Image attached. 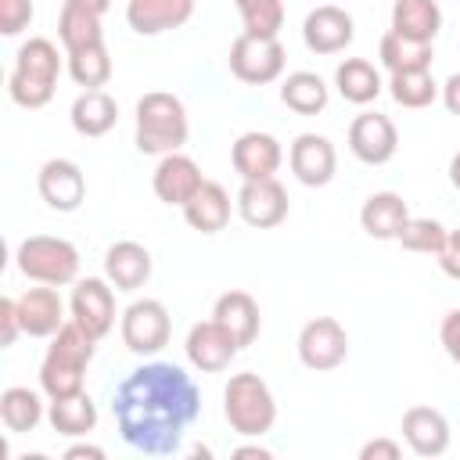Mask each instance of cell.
I'll use <instances>...</instances> for the list:
<instances>
[{
	"label": "cell",
	"instance_id": "6da1fadb",
	"mask_svg": "<svg viewBox=\"0 0 460 460\" xmlns=\"http://www.w3.org/2000/svg\"><path fill=\"white\" fill-rule=\"evenodd\" d=\"M111 410L126 446L144 456H169L198 420L201 395L183 367L144 363L115 388Z\"/></svg>",
	"mask_w": 460,
	"mask_h": 460
},
{
	"label": "cell",
	"instance_id": "7a4b0ae2",
	"mask_svg": "<svg viewBox=\"0 0 460 460\" xmlns=\"http://www.w3.org/2000/svg\"><path fill=\"white\" fill-rule=\"evenodd\" d=\"M93 345H97L93 334H86L75 320H65V327L54 334L40 363V388L47 392V399H65L83 392V370L93 359Z\"/></svg>",
	"mask_w": 460,
	"mask_h": 460
},
{
	"label": "cell",
	"instance_id": "3957f363",
	"mask_svg": "<svg viewBox=\"0 0 460 460\" xmlns=\"http://www.w3.org/2000/svg\"><path fill=\"white\" fill-rule=\"evenodd\" d=\"M58 75H61L58 47L47 36H32L18 47V58H14V68L7 79V93L18 108H43L58 90Z\"/></svg>",
	"mask_w": 460,
	"mask_h": 460
},
{
	"label": "cell",
	"instance_id": "277c9868",
	"mask_svg": "<svg viewBox=\"0 0 460 460\" xmlns=\"http://www.w3.org/2000/svg\"><path fill=\"white\" fill-rule=\"evenodd\" d=\"M187 144V111L176 93L151 90L137 101V151L172 155Z\"/></svg>",
	"mask_w": 460,
	"mask_h": 460
},
{
	"label": "cell",
	"instance_id": "5b68a950",
	"mask_svg": "<svg viewBox=\"0 0 460 460\" xmlns=\"http://www.w3.org/2000/svg\"><path fill=\"white\" fill-rule=\"evenodd\" d=\"M223 413H226V424L244 435V438H259L273 428L277 420V402H273V392L270 385L244 370V374H234L223 388Z\"/></svg>",
	"mask_w": 460,
	"mask_h": 460
},
{
	"label": "cell",
	"instance_id": "8992f818",
	"mask_svg": "<svg viewBox=\"0 0 460 460\" xmlns=\"http://www.w3.org/2000/svg\"><path fill=\"white\" fill-rule=\"evenodd\" d=\"M18 270L36 280V284H50V288H61V284H72L75 273H79V252L72 241L65 237H50V234H32L18 244Z\"/></svg>",
	"mask_w": 460,
	"mask_h": 460
},
{
	"label": "cell",
	"instance_id": "52a82bcc",
	"mask_svg": "<svg viewBox=\"0 0 460 460\" xmlns=\"http://www.w3.org/2000/svg\"><path fill=\"white\" fill-rule=\"evenodd\" d=\"M230 72L248 83V86H266L273 79H280L284 72V47L280 40H266V36H252V32H241L234 43H230Z\"/></svg>",
	"mask_w": 460,
	"mask_h": 460
},
{
	"label": "cell",
	"instance_id": "ba28073f",
	"mask_svg": "<svg viewBox=\"0 0 460 460\" xmlns=\"http://www.w3.org/2000/svg\"><path fill=\"white\" fill-rule=\"evenodd\" d=\"M169 309L158 298H140L122 313V341L129 352H158L169 345Z\"/></svg>",
	"mask_w": 460,
	"mask_h": 460
},
{
	"label": "cell",
	"instance_id": "9c48e42d",
	"mask_svg": "<svg viewBox=\"0 0 460 460\" xmlns=\"http://www.w3.org/2000/svg\"><path fill=\"white\" fill-rule=\"evenodd\" d=\"M349 356V334L334 316H316L298 331V359L309 370H334Z\"/></svg>",
	"mask_w": 460,
	"mask_h": 460
},
{
	"label": "cell",
	"instance_id": "30bf717a",
	"mask_svg": "<svg viewBox=\"0 0 460 460\" xmlns=\"http://www.w3.org/2000/svg\"><path fill=\"white\" fill-rule=\"evenodd\" d=\"M399 147L395 122L381 111H363L349 126V151L367 165H385Z\"/></svg>",
	"mask_w": 460,
	"mask_h": 460
},
{
	"label": "cell",
	"instance_id": "8fae6325",
	"mask_svg": "<svg viewBox=\"0 0 460 460\" xmlns=\"http://www.w3.org/2000/svg\"><path fill=\"white\" fill-rule=\"evenodd\" d=\"M237 212L248 226L270 230L288 219V190L270 176V180H244L237 190Z\"/></svg>",
	"mask_w": 460,
	"mask_h": 460
},
{
	"label": "cell",
	"instance_id": "7c38bea8",
	"mask_svg": "<svg viewBox=\"0 0 460 460\" xmlns=\"http://www.w3.org/2000/svg\"><path fill=\"white\" fill-rule=\"evenodd\" d=\"M72 320L97 341L115 327V291L101 277H86L72 288Z\"/></svg>",
	"mask_w": 460,
	"mask_h": 460
},
{
	"label": "cell",
	"instance_id": "4fadbf2b",
	"mask_svg": "<svg viewBox=\"0 0 460 460\" xmlns=\"http://www.w3.org/2000/svg\"><path fill=\"white\" fill-rule=\"evenodd\" d=\"M187 359L198 367V370H205V374H219V370H226L230 367V359L237 356V341H234V334L212 316V320H201V323H194L190 331H187Z\"/></svg>",
	"mask_w": 460,
	"mask_h": 460
},
{
	"label": "cell",
	"instance_id": "5bb4252c",
	"mask_svg": "<svg viewBox=\"0 0 460 460\" xmlns=\"http://www.w3.org/2000/svg\"><path fill=\"white\" fill-rule=\"evenodd\" d=\"M36 187H40V198L54 208V212H75L86 198V176L75 162L68 158H50L43 162L40 176H36Z\"/></svg>",
	"mask_w": 460,
	"mask_h": 460
},
{
	"label": "cell",
	"instance_id": "9a60e30c",
	"mask_svg": "<svg viewBox=\"0 0 460 460\" xmlns=\"http://www.w3.org/2000/svg\"><path fill=\"white\" fill-rule=\"evenodd\" d=\"M288 162H291V172L298 183L305 187H323L334 180V169H338V155H334V144L320 133H302L295 137L291 151H288Z\"/></svg>",
	"mask_w": 460,
	"mask_h": 460
},
{
	"label": "cell",
	"instance_id": "2e32d148",
	"mask_svg": "<svg viewBox=\"0 0 460 460\" xmlns=\"http://www.w3.org/2000/svg\"><path fill=\"white\" fill-rule=\"evenodd\" d=\"M201 183H205V176H201L198 162L187 158V155H180V151L162 155V162L155 165V176H151V187H155L158 201H165V205H180V208L198 194Z\"/></svg>",
	"mask_w": 460,
	"mask_h": 460
},
{
	"label": "cell",
	"instance_id": "e0dca14e",
	"mask_svg": "<svg viewBox=\"0 0 460 460\" xmlns=\"http://www.w3.org/2000/svg\"><path fill=\"white\" fill-rule=\"evenodd\" d=\"M14 305H18L22 334H29V338H54L65 327V302L50 284L29 288L25 295L14 298Z\"/></svg>",
	"mask_w": 460,
	"mask_h": 460
},
{
	"label": "cell",
	"instance_id": "ac0fdd59",
	"mask_svg": "<svg viewBox=\"0 0 460 460\" xmlns=\"http://www.w3.org/2000/svg\"><path fill=\"white\" fill-rule=\"evenodd\" d=\"M352 36H356L352 18L334 4H323V7L309 11L305 22H302V40L313 54H338L352 43Z\"/></svg>",
	"mask_w": 460,
	"mask_h": 460
},
{
	"label": "cell",
	"instance_id": "d6986e66",
	"mask_svg": "<svg viewBox=\"0 0 460 460\" xmlns=\"http://www.w3.org/2000/svg\"><path fill=\"white\" fill-rule=\"evenodd\" d=\"M280 158H284V151H280L277 137L259 133V129L241 133L230 147V162L241 180H270L280 169Z\"/></svg>",
	"mask_w": 460,
	"mask_h": 460
},
{
	"label": "cell",
	"instance_id": "ffe728a7",
	"mask_svg": "<svg viewBox=\"0 0 460 460\" xmlns=\"http://www.w3.org/2000/svg\"><path fill=\"white\" fill-rule=\"evenodd\" d=\"M402 438L417 456H442L449 449V420L435 406H410L402 413Z\"/></svg>",
	"mask_w": 460,
	"mask_h": 460
},
{
	"label": "cell",
	"instance_id": "44dd1931",
	"mask_svg": "<svg viewBox=\"0 0 460 460\" xmlns=\"http://www.w3.org/2000/svg\"><path fill=\"white\" fill-rule=\"evenodd\" d=\"M104 277L119 291H137L151 277V252L137 241H115L104 252Z\"/></svg>",
	"mask_w": 460,
	"mask_h": 460
},
{
	"label": "cell",
	"instance_id": "7402d4cb",
	"mask_svg": "<svg viewBox=\"0 0 460 460\" xmlns=\"http://www.w3.org/2000/svg\"><path fill=\"white\" fill-rule=\"evenodd\" d=\"M194 14V0H129L126 22L140 36H158L165 29L183 25Z\"/></svg>",
	"mask_w": 460,
	"mask_h": 460
},
{
	"label": "cell",
	"instance_id": "603a6c76",
	"mask_svg": "<svg viewBox=\"0 0 460 460\" xmlns=\"http://www.w3.org/2000/svg\"><path fill=\"white\" fill-rule=\"evenodd\" d=\"M406 219H410V208H406V201H402L395 190H377V194H370V198L363 201V208H359L363 230H367L370 237H377V241H395Z\"/></svg>",
	"mask_w": 460,
	"mask_h": 460
},
{
	"label": "cell",
	"instance_id": "cb8c5ba5",
	"mask_svg": "<svg viewBox=\"0 0 460 460\" xmlns=\"http://www.w3.org/2000/svg\"><path fill=\"white\" fill-rule=\"evenodd\" d=\"M212 316L234 334V341L241 349L259 338V323L262 320H259V305H255V298L248 291H226V295H219Z\"/></svg>",
	"mask_w": 460,
	"mask_h": 460
},
{
	"label": "cell",
	"instance_id": "d4e9b609",
	"mask_svg": "<svg viewBox=\"0 0 460 460\" xmlns=\"http://www.w3.org/2000/svg\"><path fill=\"white\" fill-rule=\"evenodd\" d=\"M68 119H72V129H75L79 137H104V133L119 122V104H115V97L104 93V90H83V93L75 97Z\"/></svg>",
	"mask_w": 460,
	"mask_h": 460
},
{
	"label": "cell",
	"instance_id": "484cf974",
	"mask_svg": "<svg viewBox=\"0 0 460 460\" xmlns=\"http://www.w3.org/2000/svg\"><path fill=\"white\" fill-rule=\"evenodd\" d=\"M183 219L201 234H219L230 223V194L216 180H205L198 194L183 205Z\"/></svg>",
	"mask_w": 460,
	"mask_h": 460
},
{
	"label": "cell",
	"instance_id": "4316f807",
	"mask_svg": "<svg viewBox=\"0 0 460 460\" xmlns=\"http://www.w3.org/2000/svg\"><path fill=\"white\" fill-rule=\"evenodd\" d=\"M442 29V11L435 0H395L392 7V32L406 40L431 43Z\"/></svg>",
	"mask_w": 460,
	"mask_h": 460
},
{
	"label": "cell",
	"instance_id": "83f0119b",
	"mask_svg": "<svg viewBox=\"0 0 460 460\" xmlns=\"http://www.w3.org/2000/svg\"><path fill=\"white\" fill-rule=\"evenodd\" d=\"M47 420L58 435H68V438H79V435H90L93 424H97V406L86 392H75V395H65V399H50V410H47Z\"/></svg>",
	"mask_w": 460,
	"mask_h": 460
},
{
	"label": "cell",
	"instance_id": "f1b7e54d",
	"mask_svg": "<svg viewBox=\"0 0 460 460\" xmlns=\"http://www.w3.org/2000/svg\"><path fill=\"white\" fill-rule=\"evenodd\" d=\"M334 86L349 104H370L381 93V75L367 58H345L334 68Z\"/></svg>",
	"mask_w": 460,
	"mask_h": 460
},
{
	"label": "cell",
	"instance_id": "f546056e",
	"mask_svg": "<svg viewBox=\"0 0 460 460\" xmlns=\"http://www.w3.org/2000/svg\"><path fill=\"white\" fill-rule=\"evenodd\" d=\"M58 40L68 50H79V47H90V43H101L104 40V29H101V14L65 0L61 14H58Z\"/></svg>",
	"mask_w": 460,
	"mask_h": 460
},
{
	"label": "cell",
	"instance_id": "4dcf8cb0",
	"mask_svg": "<svg viewBox=\"0 0 460 460\" xmlns=\"http://www.w3.org/2000/svg\"><path fill=\"white\" fill-rule=\"evenodd\" d=\"M381 65L388 72H424V68H431V43L406 40L399 32H385L381 36Z\"/></svg>",
	"mask_w": 460,
	"mask_h": 460
},
{
	"label": "cell",
	"instance_id": "1f68e13d",
	"mask_svg": "<svg viewBox=\"0 0 460 460\" xmlns=\"http://www.w3.org/2000/svg\"><path fill=\"white\" fill-rule=\"evenodd\" d=\"M280 101L298 115H316L327 108V83L316 72H291L280 86Z\"/></svg>",
	"mask_w": 460,
	"mask_h": 460
},
{
	"label": "cell",
	"instance_id": "d6a6232c",
	"mask_svg": "<svg viewBox=\"0 0 460 460\" xmlns=\"http://www.w3.org/2000/svg\"><path fill=\"white\" fill-rule=\"evenodd\" d=\"M0 420L7 431L14 435H25L32 431L40 420H43V402L32 388H7L0 395Z\"/></svg>",
	"mask_w": 460,
	"mask_h": 460
},
{
	"label": "cell",
	"instance_id": "836d02e7",
	"mask_svg": "<svg viewBox=\"0 0 460 460\" xmlns=\"http://www.w3.org/2000/svg\"><path fill=\"white\" fill-rule=\"evenodd\" d=\"M68 75L86 90H101L111 79V58H108L104 40L79 47V50H68Z\"/></svg>",
	"mask_w": 460,
	"mask_h": 460
},
{
	"label": "cell",
	"instance_id": "e575fe53",
	"mask_svg": "<svg viewBox=\"0 0 460 460\" xmlns=\"http://www.w3.org/2000/svg\"><path fill=\"white\" fill-rule=\"evenodd\" d=\"M446 237H449V230L438 223V219H428V216H410L406 223H402V230H399V244L406 248V252H420V255H438L442 248H446Z\"/></svg>",
	"mask_w": 460,
	"mask_h": 460
},
{
	"label": "cell",
	"instance_id": "d590c367",
	"mask_svg": "<svg viewBox=\"0 0 460 460\" xmlns=\"http://www.w3.org/2000/svg\"><path fill=\"white\" fill-rule=\"evenodd\" d=\"M392 101L402 108H428L438 97V83L431 79V72H392Z\"/></svg>",
	"mask_w": 460,
	"mask_h": 460
},
{
	"label": "cell",
	"instance_id": "8d00e7d4",
	"mask_svg": "<svg viewBox=\"0 0 460 460\" xmlns=\"http://www.w3.org/2000/svg\"><path fill=\"white\" fill-rule=\"evenodd\" d=\"M244 22V32L273 40L284 25V0H234Z\"/></svg>",
	"mask_w": 460,
	"mask_h": 460
},
{
	"label": "cell",
	"instance_id": "74e56055",
	"mask_svg": "<svg viewBox=\"0 0 460 460\" xmlns=\"http://www.w3.org/2000/svg\"><path fill=\"white\" fill-rule=\"evenodd\" d=\"M32 22V0H0V32L18 36Z\"/></svg>",
	"mask_w": 460,
	"mask_h": 460
},
{
	"label": "cell",
	"instance_id": "f35d334b",
	"mask_svg": "<svg viewBox=\"0 0 460 460\" xmlns=\"http://www.w3.org/2000/svg\"><path fill=\"white\" fill-rule=\"evenodd\" d=\"M438 338H442V349H446V356H449V359L460 367V309H453V313H446V316H442Z\"/></svg>",
	"mask_w": 460,
	"mask_h": 460
},
{
	"label": "cell",
	"instance_id": "ab89813d",
	"mask_svg": "<svg viewBox=\"0 0 460 460\" xmlns=\"http://www.w3.org/2000/svg\"><path fill=\"white\" fill-rule=\"evenodd\" d=\"M18 334H22L18 305H14V298H4V302H0V345H14Z\"/></svg>",
	"mask_w": 460,
	"mask_h": 460
},
{
	"label": "cell",
	"instance_id": "60d3db41",
	"mask_svg": "<svg viewBox=\"0 0 460 460\" xmlns=\"http://www.w3.org/2000/svg\"><path fill=\"white\" fill-rule=\"evenodd\" d=\"M438 266H442V273H446V277L460 280V230H449L446 248L438 252Z\"/></svg>",
	"mask_w": 460,
	"mask_h": 460
},
{
	"label": "cell",
	"instance_id": "b9f144b4",
	"mask_svg": "<svg viewBox=\"0 0 460 460\" xmlns=\"http://www.w3.org/2000/svg\"><path fill=\"white\" fill-rule=\"evenodd\" d=\"M399 456H402V449L392 438H374L359 449V460H399Z\"/></svg>",
	"mask_w": 460,
	"mask_h": 460
},
{
	"label": "cell",
	"instance_id": "7bdbcfd3",
	"mask_svg": "<svg viewBox=\"0 0 460 460\" xmlns=\"http://www.w3.org/2000/svg\"><path fill=\"white\" fill-rule=\"evenodd\" d=\"M442 104L449 108V115H460V72H453L442 83Z\"/></svg>",
	"mask_w": 460,
	"mask_h": 460
},
{
	"label": "cell",
	"instance_id": "ee69618b",
	"mask_svg": "<svg viewBox=\"0 0 460 460\" xmlns=\"http://www.w3.org/2000/svg\"><path fill=\"white\" fill-rule=\"evenodd\" d=\"M65 456H68V460H79V456H86V460H104V449H101V446H68Z\"/></svg>",
	"mask_w": 460,
	"mask_h": 460
},
{
	"label": "cell",
	"instance_id": "f6af8a7d",
	"mask_svg": "<svg viewBox=\"0 0 460 460\" xmlns=\"http://www.w3.org/2000/svg\"><path fill=\"white\" fill-rule=\"evenodd\" d=\"M234 456L237 460H270V449H262V446H241V449H234Z\"/></svg>",
	"mask_w": 460,
	"mask_h": 460
},
{
	"label": "cell",
	"instance_id": "bcb514c9",
	"mask_svg": "<svg viewBox=\"0 0 460 460\" xmlns=\"http://www.w3.org/2000/svg\"><path fill=\"white\" fill-rule=\"evenodd\" d=\"M72 4H79V7H86V11H93V14H104V11L111 7V0H72Z\"/></svg>",
	"mask_w": 460,
	"mask_h": 460
},
{
	"label": "cell",
	"instance_id": "7dc6e473",
	"mask_svg": "<svg viewBox=\"0 0 460 460\" xmlns=\"http://www.w3.org/2000/svg\"><path fill=\"white\" fill-rule=\"evenodd\" d=\"M449 183H453V187L460 190V151H456V155L449 158Z\"/></svg>",
	"mask_w": 460,
	"mask_h": 460
}]
</instances>
